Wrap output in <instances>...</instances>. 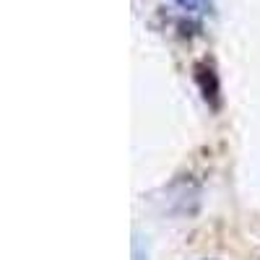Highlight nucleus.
<instances>
[{
  "label": "nucleus",
  "mask_w": 260,
  "mask_h": 260,
  "mask_svg": "<svg viewBox=\"0 0 260 260\" xmlns=\"http://www.w3.org/2000/svg\"><path fill=\"white\" fill-rule=\"evenodd\" d=\"M192 81H195V86H198L201 99L208 104V110H211V112H219L224 96H221V81H219V73H216L213 65L206 62V60L195 62V65H192Z\"/></svg>",
  "instance_id": "1"
},
{
  "label": "nucleus",
  "mask_w": 260,
  "mask_h": 260,
  "mask_svg": "<svg viewBox=\"0 0 260 260\" xmlns=\"http://www.w3.org/2000/svg\"><path fill=\"white\" fill-rule=\"evenodd\" d=\"M175 3H177L185 13H201V11L206 8L208 0H175Z\"/></svg>",
  "instance_id": "2"
},
{
  "label": "nucleus",
  "mask_w": 260,
  "mask_h": 260,
  "mask_svg": "<svg viewBox=\"0 0 260 260\" xmlns=\"http://www.w3.org/2000/svg\"><path fill=\"white\" fill-rule=\"evenodd\" d=\"M206 260H216V257H206Z\"/></svg>",
  "instance_id": "3"
}]
</instances>
